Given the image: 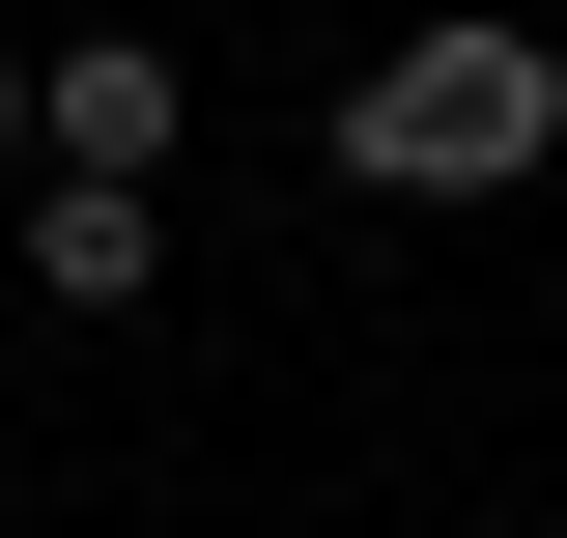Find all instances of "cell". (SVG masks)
I'll use <instances>...</instances> for the list:
<instances>
[{
  "label": "cell",
  "mask_w": 567,
  "mask_h": 538,
  "mask_svg": "<svg viewBox=\"0 0 567 538\" xmlns=\"http://www.w3.org/2000/svg\"><path fill=\"white\" fill-rule=\"evenodd\" d=\"M483 538H511V510H483Z\"/></svg>",
  "instance_id": "5"
},
{
  "label": "cell",
  "mask_w": 567,
  "mask_h": 538,
  "mask_svg": "<svg viewBox=\"0 0 567 538\" xmlns=\"http://www.w3.org/2000/svg\"><path fill=\"white\" fill-rule=\"evenodd\" d=\"M0 199H29V29H0Z\"/></svg>",
  "instance_id": "4"
},
{
  "label": "cell",
  "mask_w": 567,
  "mask_h": 538,
  "mask_svg": "<svg viewBox=\"0 0 567 538\" xmlns=\"http://www.w3.org/2000/svg\"><path fill=\"white\" fill-rule=\"evenodd\" d=\"M171 142H199V58H171V29H58V58H29V170H142V199H171Z\"/></svg>",
  "instance_id": "2"
},
{
  "label": "cell",
  "mask_w": 567,
  "mask_h": 538,
  "mask_svg": "<svg viewBox=\"0 0 567 538\" xmlns=\"http://www.w3.org/2000/svg\"><path fill=\"white\" fill-rule=\"evenodd\" d=\"M29 312H171V199L142 170H29Z\"/></svg>",
  "instance_id": "3"
},
{
  "label": "cell",
  "mask_w": 567,
  "mask_h": 538,
  "mask_svg": "<svg viewBox=\"0 0 567 538\" xmlns=\"http://www.w3.org/2000/svg\"><path fill=\"white\" fill-rule=\"evenodd\" d=\"M567 170V58H539V0H425L398 58L341 85V199H539Z\"/></svg>",
  "instance_id": "1"
}]
</instances>
